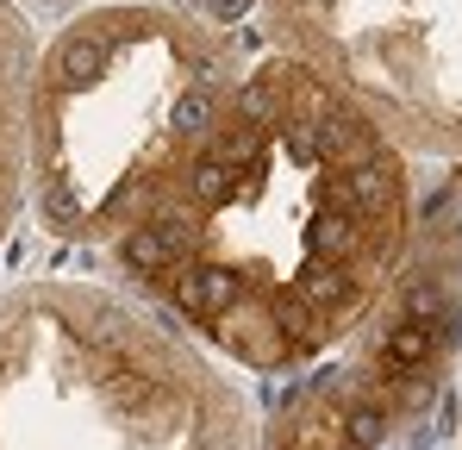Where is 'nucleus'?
<instances>
[{"mask_svg": "<svg viewBox=\"0 0 462 450\" xmlns=\"http://www.w3.org/2000/svg\"><path fill=\"white\" fill-rule=\"evenodd\" d=\"M406 225L393 132L300 57L256 44L106 244V269L231 375H307L369 325L406 263Z\"/></svg>", "mask_w": 462, "mask_h": 450, "instance_id": "f257e3e1", "label": "nucleus"}, {"mask_svg": "<svg viewBox=\"0 0 462 450\" xmlns=\"http://www.w3.org/2000/svg\"><path fill=\"white\" fill-rule=\"evenodd\" d=\"M32 70L38 32L25 0H0V250L25 213V169H32Z\"/></svg>", "mask_w": 462, "mask_h": 450, "instance_id": "39448f33", "label": "nucleus"}, {"mask_svg": "<svg viewBox=\"0 0 462 450\" xmlns=\"http://www.w3.org/2000/svg\"><path fill=\"white\" fill-rule=\"evenodd\" d=\"M57 19L32 70L25 207L57 244L106 257L256 38L181 0H88Z\"/></svg>", "mask_w": 462, "mask_h": 450, "instance_id": "f03ea898", "label": "nucleus"}, {"mask_svg": "<svg viewBox=\"0 0 462 450\" xmlns=\"http://www.w3.org/2000/svg\"><path fill=\"white\" fill-rule=\"evenodd\" d=\"M0 450H256V413L113 276H38L0 295Z\"/></svg>", "mask_w": 462, "mask_h": 450, "instance_id": "7ed1b4c3", "label": "nucleus"}, {"mask_svg": "<svg viewBox=\"0 0 462 450\" xmlns=\"http://www.w3.org/2000/svg\"><path fill=\"white\" fill-rule=\"evenodd\" d=\"M32 13H69V6H88V0H25Z\"/></svg>", "mask_w": 462, "mask_h": 450, "instance_id": "423d86ee", "label": "nucleus"}, {"mask_svg": "<svg viewBox=\"0 0 462 450\" xmlns=\"http://www.w3.org/2000/svg\"><path fill=\"white\" fill-rule=\"evenodd\" d=\"M457 338L462 313L450 306L444 276L431 269L393 276V306L375 319L369 344L331 363L312 388H300L275 413L269 438H256V450H387L400 419L431 407L438 394L431 363Z\"/></svg>", "mask_w": 462, "mask_h": 450, "instance_id": "20e7f679", "label": "nucleus"}]
</instances>
